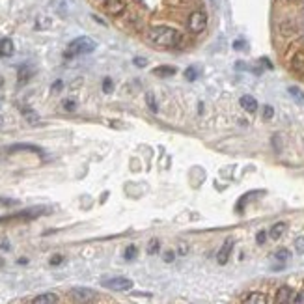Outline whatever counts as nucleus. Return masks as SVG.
<instances>
[{
    "label": "nucleus",
    "mask_w": 304,
    "mask_h": 304,
    "mask_svg": "<svg viewBox=\"0 0 304 304\" xmlns=\"http://www.w3.org/2000/svg\"><path fill=\"white\" fill-rule=\"evenodd\" d=\"M295 304H304V291L297 295V298H295Z\"/></svg>",
    "instance_id": "nucleus-31"
},
{
    "label": "nucleus",
    "mask_w": 304,
    "mask_h": 304,
    "mask_svg": "<svg viewBox=\"0 0 304 304\" xmlns=\"http://www.w3.org/2000/svg\"><path fill=\"white\" fill-rule=\"evenodd\" d=\"M159 247H161V243H159V239H151L148 245V254H157L159 252Z\"/></svg>",
    "instance_id": "nucleus-20"
},
{
    "label": "nucleus",
    "mask_w": 304,
    "mask_h": 304,
    "mask_svg": "<svg viewBox=\"0 0 304 304\" xmlns=\"http://www.w3.org/2000/svg\"><path fill=\"white\" fill-rule=\"evenodd\" d=\"M231 250H233V239H226V241H224V245H222V248H220V250H218V254H217L218 263H220V265L228 263Z\"/></svg>",
    "instance_id": "nucleus-7"
},
{
    "label": "nucleus",
    "mask_w": 304,
    "mask_h": 304,
    "mask_svg": "<svg viewBox=\"0 0 304 304\" xmlns=\"http://www.w3.org/2000/svg\"><path fill=\"white\" fill-rule=\"evenodd\" d=\"M174 256H176V254H174L172 250H170V252H166V254H164V261H168V263H170V261L174 259Z\"/></svg>",
    "instance_id": "nucleus-32"
},
{
    "label": "nucleus",
    "mask_w": 304,
    "mask_h": 304,
    "mask_svg": "<svg viewBox=\"0 0 304 304\" xmlns=\"http://www.w3.org/2000/svg\"><path fill=\"white\" fill-rule=\"evenodd\" d=\"M47 209L45 207H30V209H24V211H19L12 217H4L2 220H15V218H21V220H32V218H38L41 215H45Z\"/></svg>",
    "instance_id": "nucleus-6"
},
{
    "label": "nucleus",
    "mask_w": 304,
    "mask_h": 304,
    "mask_svg": "<svg viewBox=\"0 0 304 304\" xmlns=\"http://www.w3.org/2000/svg\"><path fill=\"white\" fill-rule=\"evenodd\" d=\"M146 103H148V107H149V110H151V112H159V105H157L155 93H153V92L146 93Z\"/></svg>",
    "instance_id": "nucleus-17"
},
{
    "label": "nucleus",
    "mask_w": 304,
    "mask_h": 304,
    "mask_svg": "<svg viewBox=\"0 0 304 304\" xmlns=\"http://www.w3.org/2000/svg\"><path fill=\"white\" fill-rule=\"evenodd\" d=\"M179 254H181V256L187 254V247H185V245H179Z\"/></svg>",
    "instance_id": "nucleus-35"
},
{
    "label": "nucleus",
    "mask_w": 304,
    "mask_h": 304,
    "mask_svg": "<svg viewBox=\"0 0 304 304\" xmlns=\"http://www.w3.org/2000/svg\"><path fill=\"white\" fill-rule=\"evenodd\" d=\"M93 51H95V41L90 40L88 36H81V38H77V40H73L69 43L67 51H65L63 56L75 58V56H81V54H90V52Z\"/></svg>",
    "instance_id": "nucleus-2"
},
{
    "label": "nucleus",
    "mask_w": 304,
    "mask_h": 304,
    "mask_svg": "<svg viewBox=\"0 0 304 304\" xmlns=\"http://www.w3.org/2000/svg\"><path fill=\"white\" fill-rule=\"evenodd\" d=\"M291 69L295 73H300L304 75V52H297L295 56L291 58Z\"/></svg>",
    "instance_id": "nucleus-10"
},
{
    "label": "nucleus",
    "mask_w": 304,
    "mask_h": 304,
    "mask_svg": "<svg viewBox=\"0 0 304 304\" xmlns=\"http://www.w3.org/2000/svg\"><path fill=\"white\" fill-rule=\"evenodd\" d=\"M207 26V15L206 12L201 10H196L189 15V21H187V28H189L190 34H200L204 32Z\"/></svg>",
    "instance_id": "nucleus-3"
},
{
    "label": "nucleus",
    "mask_w": 304,
    "mask_h": 304,
    "mask_svg": "<svg viewBox=\"0 0 304 304\" xmlns=\"http://www.w3.org/2000/svg\"><path fill=\"white\" fill-rule=\"evenodd\" d=\"M32 304H58V297L54 293H43L40 297H36Z\"/></svg>",
    "instance_id": "nucleus-14"
},
{
    "label": "nucleus",
    "mask_w": 304,
    "mask_h": 304,
    "mask_svg": "<svg viewBox=\"0 0 304 304\" xmlns=\"http://www.w3.org/2000/svg\"><path fill=\"white\" fill-rule=\"evenodd\" d=\"M148 38L153 45L162 49H176L181 43V34L170 26H153L149 30Z\"/></svg>",
    "instance_id": "nucleus-1"
},
{
    "label": "nucleus",
    "mask_w": 304,
    "mask_h": 304,
    "mask_svg": "<svg viewBox=\"0 0 304 304\" xmlns=\"http://www.w3.org/2000/svg\"><path fill=\"white\" fill-rule=\"evenodd\" d=\"M2 84H4V81H2V77H0V88H2Z\"/></svg>",
    "instance_id": "nucleus-36"
},
{
    "label": "nucleus",
    "mask_w": 304,
    "mask_h": 304,
    "mask_svg": "<svg viewBox=\"0 0 304 304\" xmlns=\"http://www.w3.org/2000/svg\"><path fill=\"white\" fill-rule=\"evenodd\" d=\"M275 258L278 259V261H287V259H289V252H287L286 248H282V250H278V252L275 254Z\"/></svg>",
    "instance_id": "nucleus-21"
},
{
    "label": "nucleus",
    "mask_w": 304,
    "mask_h": 304,
    "mask_svg": "<svg viewBox=\"0 0 304 304\" xmlns=\"http://www.w3.org/2000/svg\"><path fill=\"white\" fill-rule=\"evenodd\" d=\"M24 112H26V114H24V118H28L30 123H36V121H38V116H34V112H32V110H24Z\"/></svg>",
    "instance_id": "nucleus-27"
},
{
    "label": "nucleus",
    "mask_w": 304,
    "mask_h": 304,
    "mask_svg": "<svg viewBox=\"0 0 304 304\" xmlns=\"http://www.w3.org/2000/svg\"><path fill=\"white\" fill-rule=\"evenodd\" d=\"M291 298H293V291H291V287L282 286L280 289H278V291H276L275 304H291Z\"/></svg>",
    "instance_id": "nucleus-8"
},
{
    "label": "nucleus",
    "mask_w": 304,
    "mask_h": 304,
    "mask_svg": "<svg viewBox=\"0 0 304 304\" xmlns=\"http://www.w3.org/2000/svg\"><path fill=\"white\" fill-rule=\"evenodd\" d=\"M75 107H77L75 101H63V109L65 110H75Z\"/></svg>",
    "instance_id": "nucleus-30"
},
{
    "label": "nucleus",
    "mask_w": 304,
    "mask_h": 304,
    "mask_svg": "<svg viewBox=\"0 0 304 304\" xmlns=\"http://www.w3.org/2000/svg\"><path fill=\"white\" fill-rule=\"evenodd\" d=\"M265 239H267V231H259V233H258V239H256V241H258V245H263Z\"/></svg>",
    "instance_id": "nucleus-28"
},
{
    "label": "nucleus",
    "mask_w": 304,
    "mask_h": 304,
    "mask_svg": "<svg viewBox=\"0 0 304 304\" xmlns=\"http://www.w3.org/2000/svg\"><path fill=\"white\" fill-rule=\"evenodd\" d=\"M287 2H298V0H287Z\"/></svg>",
    "instance_id": "nucleus-37"
},
{
    "label": "nucleus",
    "mask_w": 304,
    "mask_h": 304,
    "mask_svg": "<svg viewBox=\"0 0 304 304\" xmlns=\"http://www.w3.org/2000/svg\"><path fill=\"white\" fill-rule=\"evenodd\" d=\"M32 73H34V71H32L28 65H23V67L19 69V82H21V84H23V82H26L30 77H32Z\"/></svg>",
    "instance_id": "nucleus-18"
},
{
    "label": "nucleus",
    "mask_w": 304,
    "mask_h": 304,
    "mask_svg": "<svg viewBox=\"0 0 304 304\" xmlns=\"http://www.w3.org/2000/svg\"><path fill=\"white\" fill-rule=\"evenodd\" d=\"M60 88H62V81H56V82H54V86H52V90H56V92H58Z\"/></svg>",
    "instance_id": "nucleus-34"
},
{
    "label": "nucleus",
    "mask_w": 304,
    "mask_h": 304,
    "mask_svg": "<svg viewBox=\"0 0 304 304\" xmlns=\"http://www.w3.org/2000/svg\"><path fill=\"white\" fill-rule=\"evenodd\" d=\"M245 304H267V298H265L263 293H250L247 298V302Z\"/></svg>",
    "instance_id": "nucleus-16"
},
{
    "label": "nucleus",
    "mask_w": 304,
    "mask_h": 304,
    "mask_svg": "<svg viewBox=\"0 0 304 304\" xmlns=\"http://www.w3.org/2000/svg\"><path fill=\"white\" fill-rule=\"evenodd\" d=\"M105 8H107V12H109L110 15H120V13H123V10H125V2H123V0H107Z\"/></svg>",
    "instance_id": "nucleus-9"
},
{
    "label": "nucleus",
    "mask_w": 304,
    "mask_h": 304,
    "mask_svg": "<svg viewBox=\"0 0 304 304\" xmlns=\"http://www.w3.org/2000/svg\"><path fill=\"white\" fill-rule=\"evenodd\" d=\"M13 51H15V47H13V41L10 38H4V40H0V56H12Z\"/></svg>",
    "instance_id": "nucleus-11"
},
{
    "label": "nucleus",
    "mask_w": 304,
    "mask_h": 304,
    "mask_svg": "<svg viewBox=\"0 0 304 304\" xmlns=\"http://www.w3.org/2000/svg\"><path fill=\"white\" fill-rule=\"evenodd\" d=\"M241 107L247 110V112L254 114V112L258 110V101H256L252 95H243V97H241Z\"/></svg>",
    "instance_id": "nucleus-12"
},
{
    "label": "nucleus",
    "mask_w": 304,
    "mask_h": 304,
    "mask_svg": "<svg viewBox=\"0 0 304 304\" xmlns=\"http://www.w3.org/2000/svg\"><path fill=\"white\" fill-rule=\"evenodd\" d=\"M137 256V247H129L125 250V259H132Z\"/></svg>",
    "instance_id": "nucleus-26"
},
{
    "label": "nucleus",
    "mask_w": 304,
    "mask_h": 304,
    "mask_svg": "<svg viewBox=\"0 0 304 304\" xmlns=\"http://www.w3.org/2000/svg\"><path fill=\"white\" fill-rule=\"evenodd\" d=\"M146 63H148L146 58H134V65H138V67H144Z\"/></svg>",
    "instance_id": "nucleus-29"
},
{
    "label": "nucleus",
    "mask_w": 304,
    "mask_h": 304,
    "mask_svg": "<svg viewBox=\"0 0 304 304\" xmlns=\"http://www.w3.org/2000/svg\"><path fill=\"white\" fill-rule=\"evenodd\" d=\"M273 116H275V109H273V107H269V105H265V107H263V118H265V120H271Z\"/></svg>",
    "instance_id": "nucleus-24"
},
{
    "label": "nucleus",
    "mask_w": 304,
    "mask_h": 304,
    "mask_svg": "<svg viewBox=\"0 0 304 304\" xmlns=\"http://www.w3.org/2000/svg\"><path fill=\"white\" fill-rule=\"evenodd\" d=\"M112 90H114V84H112V81H110L109 77H107V79L103 81V92L105 93H110Z\"/></svg>",
    "instance_id": "nucleus-22"
},
{
    "label": "nucleus",
    "mask_w": 304,
    "mask_h": 304,
    "mask_svg": "<svg viewBox=\"0 0 304 304\" xmlns=\"http://www.w3.org/2000/svg\"><path fill=\"white\" fill-rule=\"evenodd\" d=\"M153 73H155L157 77L166 79V77H174V75L178 73V69L174 67V65H159V67H155V71H153Z\"/></svg>",
    "instance_id": "nucleus-13"
},
{
    "label": "nucleus",
    "mask_w": 304,
    "mask_h": 304,
    "mask_svg": "<svg viewBox=\"0 0 304 304\" xmlns=\"http://www.w3.org/2000/svg\"><path fill=\"white\" fill-rule=\"evenodd\" d=\"M287 230V226H286V222H276L273 228H271V231H269V235H271V239H280L282 235H284V231Z\"/></svg>",
    "instance_id": "nucleus-15"
},
{
    "label": "nucleus",
    "mask_w": 304,
    "mask_h": 304,
    "mask_svg": "<svg viewBox=\"0 0 304 304\" xmlns=\"http://www.w3.org/2000/svg\"><path fill=\"white\" fill-rule=\"evenodd\" d=\"M185 77L189 79V81H196V77H198V73H196L194 67H189L187 71H185Z\"/></svg>",
    "instance_id": "nucleus-25"
},
{
    "label": "nucleus",
    "mask_w": 304,
    "mask_h": 304,
    "mask_svg": "<svg viewBox=\"0 0 304 304\" xmlns=\"http://www.w3.org/2000/svg\"><path fill=\"white\" fill-rule=\"evenodd\" d=\"M295 250H297L298 254H304V237L295 239Z\"/></svg>",
    "instance_id": "nucleus-23"
},
{
    "label": "nucleus",
    "mask_w": 304,
    "mask_h": 304,
    "mask_svg": "<svg viewBox=\"0 0 304 304\" xmlns=\"http://www.w3.org/2000/svg\"><path fill=\"white\" fill-rule=\"evenodd\" d=\"M60 261H62V256H54L51 259V265H60Z\"/></svg>",
    "instance_id": "nucleus-33"
},
{
    "label": "nucleus",
    "mask_w": 304,
    "mask_h": 304,
    "mask_svg": "<svg viewBox=\"0 0 304 304\" xmlns=\"http://www.w3.org/2000/svg\"><path fill=\"white\" fill-rule=\"evenodd\" d=\"M69 297L73 298L77 304H90L97 298V293L90 289V287H73L69 291Z\"/></svg>",
    "instance_id": "nucleus-4"
},
{
    "label": "nucleus",
    "mask_w": 304,
    "mask_h": 304,
    "mask_svg": "<svg viewBox=\"0 0 304 304\" xmlns=\"http://www.w3.org/2000/svg\"><path fill=\"white\" fill-rule=\"evenodd\" d=\"M107 289H112V291H127L132 287V280L129 278H123V276H114V278H105L101 282Z\"/></svg>",
    "instance_id": "nucleus-5"
},
{
    "label": "nucleus",
    "mask_w": 304,
    "mask_h": 304,
    "mask_svg": "<svg viewBox=\"0 0 304 304\" xmlns=\"http://www.w3.org/2000/svg\"><path fill=\"white\" fill-rule=\"evenodd\" d=\"M287 92H289V93L293 95V97H295V101H297V103H304V93H302V90H298L297 86H291L289 90H287Z\"/></svg>",
    "instance_id": "nucleus-19"
}]
</instances>
